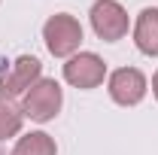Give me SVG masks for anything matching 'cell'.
<instances>
[{
    "mask_svg": "<svg viewBox=\"0 0 158 155\" xmlns=\"http://www.w3.org/2000/svg\"><path fill=\"white\" fill-rule=\"evenodd\" d=\"M61 110V85L55 79H37L24 91V113L34 122H49Z\"/></svg>",
    "mask_w": 158,
    "mask_h": 155,
    "instance_id": "obj_1",
    "label": "cell"
},
{
    "mask_svg": "<svg viewBox=\"0 0 158 155\" xmlns=\"http://www.w3.org/2000/svg\"><path fill=\"white\" fill-rule=\"evenodd\" d=\"M43 37H46V46H49V52L52 55H70V52H76L79 43H82V27H79V21L73 15H52V19L46 21V27H43Z\"/></svg>",
    "mask_w": 158,
    "mask_h": 155,
    "instance_id": "obj_2",
    "label": "cell"
},
{
    "mask_svg": "<svg viewBox=\"0 0 158 155\" xmlns=\"http://www.w3.org/2000/svg\"><path fill=\"white\" fill-rule=\"evenodd\" d=\"M91 27L100 40L113 43V40H122L128 34V12L118 6L116 0H98L91 6Z\"/></svg>",
    "mask_w": 158,
    "mask_h": 155,
    "instance_id": "obj_3",
    "label": "cell"
},
{
    "mask_svg": "<svg viewBox=\"0 0 158 155\" xmlns=\"http://www.w3.org/2000/svg\"><path fill=\"white\" fill-rule=\"evenodd\" d=\"M103 73H106V67H103V61L94 52H79L76 58H70L64 64V79L70 85H76V88H94V85H100Z\"/></svg>",
    "mask_w": 158,
    "mask_h": 155,
    "instance_id": "obj_4",
    "label": "cell"
},
{
    "mask_svg": "<svg viewBox=\"0 0 158 155\" xmlns=\"http://www.w3.org/2000/svg\"><path fill=\"white\" fill-rule=\"evenodd\" d=\"M110 94L122 107H134L146 94V76L140 70H134V67H122V70H116L110 76Z\"/></svg>",
    "mask_w": 158,
    "mask_h": 155,
    "instance_id": "obj_5",
    "label": "cell"
},
{
    "mask_svg": "<svg viewBox=\"0 0 158 155\" xmlns=\"http://www.w3.org/2000/svg\"><path fill=\"white\" fill-rule=\"evenodd\" d=\"M40 79V61L34 55H21L9 73H3L0 79V97H12V94H21L27 91L34 82Z\"/></svg>",
    "mask_w": 158,
    "mask_h": 155,
    "instance_id": "obj_6",
    "label": "cell"
},
{
    "mask_svg": "<svg viewBox=\"0 0 158 155\" xmlns=\"http://www.w3.org/2000/svg\"><path fill=\"white\" fill-rule=\"evenodd\" d=\"M134 43L143 55H158V9H143L134 27Z\"/></svg>",
    "mask_w": 158,
    "mask_h": 155,
    "instance_id": "obj_7",
    "label": "cell"
},
{
    "mask_svg": "<svg viewBox=\"0 0 158 155\" xmlns=\"http://www.w3.org/2000/svg\"><path fill=\"white\" fill-rule=\"evenodd\" d=\"M12 155H55V143H52L49 134L37 131V134L21 137L15 143V149H12Z\"/></svg>",
    "mask_w": 158,
    "mask_h": 155,
    "instance_id": "obj_8",
    "label": "cell"
},
{
    "mask_svg": "<svg viewBox=\"0 0 158 155\" xmlns=\"http://www.w3.org/2000/svg\"><path fill=\"white\" fill-rule=\"evenodd\" d=\"M19 131H21V110L9 97H0V140L19 134Z\"/></svg>",
    "mask_w": 158,
    "mask_h": 155,
    "instance_id": "obj_9",
    "label": "cell"
},
{
    "mask_svg": "<svg viewBox=\"0 0 158 155\" xmlns=\"http://www.w3.org/2000/svg\"><path fill=\"white\" fill-rule=\"evenodd\" d=\"M152 91H155V97H158V73L152 76Z\"/></svg>",
    "mask_w": 158,
    "mask_h": 155,
    "instance_id": "obj_10",
    "label": "cell"
},
{
    "mask_svg": "<svg viewBox=\"0 0 158 155\" xmlns=\"http://www.w3.org/2000/svg\"><path fill=\"white\" fill-rule=\"evenodd\" d=\"M0 155H3V152H0Z\"/></svg>",
    "mask_w": 158,
    "mask_h": 155,
    "instance_id": "obj_11",
    "label": "cell"
}]
</instances>
